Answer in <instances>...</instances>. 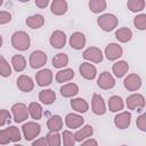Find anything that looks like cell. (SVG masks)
<instances>
[{
  "label": "cell",
  "mask_w": 146,
  "mask_h": 146,
  "mask_svg": "<svg viewBox=\"0 0 146 146\" xmlns=\"http://www.w3.org/2000/svg\"><path fill=\"white\" fill-rule=\"evenodd\" d=\"M39 100L42 104L50 105V104H52L56 100V95H55V92L51 89H44V90H41L40 91V94H39Z\"/></svg>",
  "instance_id": "cell-25"
},
{
  "label": "cell",
  "mask_w": 146,
  "mask_h": 146,
  "mask_svg": "<svg viewBox=\"0 0 146 146\" xmlns=\"http://www.w3.org/2000/svg\"><path fill=\"white\" fill-rule=\"evenodd\" d=\"M78 92H79V87L75 83H66L60 87V95L63 97H66V98L74 97Z\"/></svg>",
  "instance_id": "cell-23"
},
{
  "label": "cell",
  "mask_w": 146,
  "mask_h": 146,
  "mask_svg": "<svg viewBox=\"0 0 146 146\" xmlns=\"http://www.w3.org/2000/svg\"><path fill=\"white\" fill-rule=\"evenodd\" d=\"M84 123V119L75 113H70L66 115L65 117V124L70 128V129H78L80 128L82 124Z\"/></svg>",
  "instance_id": "cell-17"
},
{
  "label": "cell",
  "mask_w": 146,
  "mask_h": 146,
  "mask_svg": "<svg viewBox=\"0 0 146 146\" xmlns=\"http://www.w3.org/2000/svg\"><path fill=\"white\" fill-rule=\"evenodd\" d=\"M51 63H52V66H54V67H56V68H62V67H64V66L67 65V63H68V57H67L66 54L59 52V54L55 55V57L52 58Z\"/></svg>",
  "instance_id": "cell-33"
},
{
  "label": "cell",
  "mask_w": 146,
  "mask_h": 146,
  "mask_svg": "<svg viewBox=\"0 0 146 146\" xmlns=\"http://www.w3.org/2000/svg\"><path fill=\"white\" fill-rule=\"evenodd\" d=\"M11 112H13V116L15 122L19 123L23 122L27 119L29 116V111H27V106L23 103H16L11 106Z\"/></svg>",
  "instance_id": "cell-4"
},
{
  "label": "cell",
  "mask_w": 146,
  "mask_h": 146,
  "mask_svg": "<svg viewBox=\"0 0 146 146\" xmlns=\"http://www.w3.org/2000/svg\"><path fill=\"white\" fill-rule=\"evenodd\" d=\"M17 87L23 92H30L34 88V82L27 75H19L17 78Z\"/></svg>",
  "instance_id": "cell-16"
},
{
  "label": "cell",
  "mask_w": 146,
  "mask_h": 146,
  "mask_svg": "<svg viewBox=\"0 0 146 146\" xmlns=\"http://www.w3.org/2000/svg\"><path fill=\"white\" fill-rule=\"evenodd\" d=\"M35 81L36 84L40 87L49 86L52 82V72L48 68H42L35 74Z\"/></svg>",
  "instance_id": "cell-9"
},
{
  "label": "cell",
  "mask_w": 146,
  "mask_h": 146,
  "mask_svg": "<svg viewBox=\"0 0 146 146\" xmlns=\"http://www.w3.org/2000/svg\"><path fill=\"white\" fill-rule=\"evenodd\" d=\"M92 133H94V129H92V127L89 125V124H87V125L82 127L81 129H79V130L74 133L75 141H80V143H81L82 140H84V139L91 137Z\"/></svg>",
  "instance_id": "cell-22"
},
{
  "label": "cell",
  "mask_w": 146,
  "mask_h": 146,
  "mask_svg": "<svg viewBox=\"0 0 146 146\" xmlns=\"http://www.w3.org/2000/svg\"><path fill=\"white\" fill-rule=\"evenodd\" d=\"M10 141H11V138H10V135H9L8 129L0 130V144L1 145H7Z\"/></svg>",
  "instance_id": "cell-41"
},
{
  "label": "cell",
  "mask_w": 146,
  "mask_h": 146,
  "mask_svg": "<svg viewBox=\"0 0 146 146\" xmlns=\"http://www.w3.org/2000/svg\"><path fill=\"white\" fill-rule=\"evenodd\" d=\"M30 35L24 31H17L11 35V44L19 51H25L30 48Z\"/></svg>",
  "instance_id": "cell-1"
},
{
  "label": "cell",
  "mask_w": 146,
  "mask_h": 146,
  "mask_svg": "<svg viewBox=\"0 0 146 146\" xmlns=\"http://www.w3.org/2000/svg\"><path fill=\"white\" fill-rule=\"evenodd\" d=\"M67 7L68 6L65 0H52V2L50 5V10L54 15L60 16L67 11Z\"/></svg>",
  "instance_id": "cell-19"
},
{
  "label": "cell",
  "mask_w": 146,
  "mask_h": 146,
  "mask_svg": "<svg viewBox=\"0 0 146 146\" xmlns=\"http://www.w3.org/2000/svg\"><path fill=\"white\" fill-rule=\"evenodd\" d=\"M1 46H2V36L0 35V47H1Z\"/></svg>",
  "instance_id": "cell-47"
},
{
  "label": "cell",
  "mask_w": 146,
  "mask_h": 146,
  "mask_svg": "<svg viewBox=\"0 0 146 146\" xmlns=\"http://www.w3.org/2000/svg\"><path fill=\"white\" fill-rule=\"evenodd\" d=\"M71 106L78 113H86L89 110V105L83 98H73L71 100Z\"/></svg>",
  "instance_id": "cell-26"
},
{
  "label": "cell",
  "mask_w": 146,
  "mask_h": 146,
  "mask_svg": "<svg viewBox=\"0 0 146 146\" xmlns=\"http://www.w3.org/2000/svg\"><path fill=\"white\" fill-rule=\"evenodd\" d=\"M27 111H29V114L31 115V117L33 120H40L41 116H42V113H43L42 106L39 103H36V102H32L29 105Z\"/></svg>",
  "instance_id": "cell-28"
},
{
  "label": "cell",
  "mask_w": 146,
  "mask_h": 146,
  "mask_svg": "<svg viewBox=\"0 0 146 146\" xmlns=\"http://www.w3.org/2000/svg\"><path fill=\"white\" fill-rule=\"evenodd\" d=\"M11 65L16 72H22L26 67V60L23 55H14L11 58Z\"/></svg>",
  "instance_id": "cell-31"
},
{
  "label": "cell",
  "mask_w": 146,
  "mask_h": 146,
  "mask_svg": "<svg viewBox=\"0 0 146 146\" xmlns=\"http://www.w3.org/2000/svg\"><path fill=\"white\" fill-rule=\"evenodd\" d=\"M44 24V17L41 14H34L26 18V25L31 29H40Z\"/></svg>",
  "instance_id": "cell-20"
},
{
  "label": "cell",
  "mask_w": 146,
  "mask_h": 146,
  "mask_svg": "<svg viewBox=\"0 0 146 146\" xmlns=\"http://www.w3.org/2000/svg\"><path fill=\"white\" fill-rule=\"evenodd\" d=\"M7 129H8V131H9V135H10L11 141L17 143V141H19V140H21L22 136H21V131H19V129H18L17 127H15V125H10V127H8Z\"/></svg>",
  "instance_id": "cell-39"
},
{
  "label": "cell",
  "mask_w": 146,
  "mask_h": 146,
  "mask_svg": "<svg viewBox=\"0 0 146 146\" xmlns=\"http://www.w3.org/2000/svg\"><path fill=\"white\" fill-rule=\"evenodd\" d=\"M74 78V71L72 68H64L57 72L56 74V81L58 83H64Z\"/></svg>",
  "instance_id": "cell-27"
},
{
  "label": "cell",
  "mask_w": 146,
  "mask_h": 146,
  "mask_svg": "<svg viewBox=\"0 0 146 146\" xmlns=\"http://www.w3.org/2000/svg\"><path fill=\"white\" fill-rule=\"evenodd\" d=\"M84 44H86V36L83 33H81V32L72 33V35L70 36V46L73 49L80 50L84 47Z\"/></svg>",
  "instance_id": "cell-18"
},
{
  "label": "cell",
  "mask_w": 146,
  "mask_h": 146,
  "mask_svg": "<svg viewBox=\"0 0 146 146\" xmlns=\"http://www.w3.org/2000/svg\"><path fill=\"white\" fill-rule=\"evenodd\" d=\"M124 88L129 91H136L141 87V79L138 74H128L123 81Z\"/></svg>",
  "instance_id": "cell-8"
},
{
  "label": "cell",
  "mask_w": 146,
  "mask_h": 146,
  "mask_svg": "<svg viewBox=\"0 0 146 146\" xmlns=\"http://www.w3.org/2000/svg\"><path fill=\"white\" fill-rule=\"evenodd\" d=\"M136 124L141 131H146V113H143L137 117Z\"/></svg>",
  "instance_id": "cell-42"
},
{
  "label": "cell",
  "mask_w": 146,
  "mask_h": 146,
  "mask_svg": "<svg viewBox=\"0 0 146 146\" xmlns=\"http://www.w3.org/2000/svg\"><path fill=\"white\" fill-rule=\"evenodd\" d=\"M11 74V67L9 63L5 59V57L0 56V75L3 78H7Z\"/></svg>",
  "instance_id": "cell-36"
},
{
  "label": "cell",
  "mask_w": 146,
  "mask_h": 146,
  "mask_svg": "<svg viewBox=\"0 0 146 146\" xmlns=\"http://www.w3.org/2000/svg\"><path fill=\"white\" fill-rule=\"evenodd\" d=\"M123 54V49L117 43H110L105 48V56L108 60H116Z\"/></svg>",
  "instance_id": "cell-11"
},
{
  "label": "cell",
  "mask_w": 146,
  "mask_h": 146,
  "mask_svg": "<svg viewBox=\"0 0 146 146\" xmlns=\"http://www.w3.org/2000/svg\"><path fill=\"white\" fill-rule=\"evenodd\" d=\"M79 71H80L81 76L84 78L86 80H92V79H95V76L97 74V70H96L95 65H92L91 63H88V62L82 63L79 67Z\"/></svg>",
  "instance_id": "cell-13"
},
{
  "label": "cell",
  "mask_w": 146,
  "mask_h": 146,
  "mask_svg": "<svg viewBox=\"0 0 146 146\" xmlns=\"http://www.w3.org/2000/svg\"><path fill=\"white\" fill-rule=\"evenodd\" d=\"M128 70H129V65L125 60H119L115 64H113V67H112V71L116 78L124 76L127 74Z\"/></svg>",
  "instance_id": "cell-21"
},
{
  "label": "cell",
  "mask_w": 146,
  "mask_h": 146,
  "mask_svg": "<svg viewBox=\"0 0 146 146\" xmlns=\"http://www.w3.org/2000/svg\"><path fill=\"white\" fill-rule=\"evenodd\" d=\"M130 122H131V114L129 112H121L117 115H115V117H114L115 127L121 130L127 129L130 125Z\"/></svg>",
  "instance_id": "cell-15"
},
{
  "label": "cell",
  "mask_w": 146,
  "mask_h": 146,
  "mask_svg": "<svg viewBox=\"0 0 146 146\" xmlns=\"http://www.w3.org/2000/svg\"><path fill=\"white\" fill-rule=\"evenodd\" d=\"M49 146H59L62 144V137L58 131H49L46 136Z\"/></svg>",
  "instance_id": "cell-34"
},
{
  "label": "cell",
  "mask_w": 146,
  "mask_h": 146,
  "mask_svg": "<svg viewBox=\"0 0 146 146\" xmlns=\"http://www.w3.org/2000/svg\"><path fill=\"white\" fill-rule=\"evenodd\" d=\"M97 84L100 89H104V90H107V89H111L114 87L115 84V80L113 78V75L110 73V72H103L100 73L98 80H97Z\"/></svg>",
  "instance_id": "cell-12"
},
{
  "label": "cell",
  "mask_w": 146,
  "mask_h": 146,
  "mask_svg": "<svg viewBox=\"0 0 146 146\" xmlns=\"http://www.w3.org/2000/svg\"><path fill=\"white\" fill-rule=\"evenodd\" d=\"M82 143V145H94V146H97L98 145V143H97V140H95V139H87V140H82L81 141Z\"/></svg>",
  "instance_id": "cell-46"
},
{
  "label": "cell",
  "mask_w": 146,
  "mask_h": 146,
  "mask_svg": "<svg viewBox=\"0 0 146 146\" xmlns=\"http://www.w3.org/2000/svg\"><path fill=\"white\" fill-rule=\"evenodd\" d=\"M62 141H63L64 146H74V144H75L74 135L70 130H64L62 133Z\"/></svg>",
  "instance_id": "cell-37"
},
{
  "label": "cell",
  "mask_w": 146,
  "mask_h": 146,
  "mask_svg": "<svg viewBox=\"0 0 146 146\" xmlns=\"http://www.w3.org/2000/svg\"><path fill=\"white\" fill-rule=\"evenodd\" d=\"M124 103L120 96H112L108 99V108L111 112H119L123 110Z\"/></svg>",
  "instance_id": "cell-29"
},
{
  "label": "cell",
  "mask_w": 146,
  "mask_h": 146,
  "mask_svg": "<svg viewBox=\"0 0 146 146\" xmlns=\"http://www.w3.org/2000/svg\"><path fill=\"white\" fill-rule=\"evenodd\" d=\"M97 24L102 30L110 32L117 26V18L113 14H103L97 18Z\"/></svg>",
  "instance_id": "cell-2"
},
{
  "label": "cell",
  "mask_w": 146,
  "mask_h": 146,
  "mask_svg": "<svg viewBox=\"0 0 146 146\" xmlns=\"http://www.w3.org/2000/svg\"><path fill=\"white\" fill-rule=\"evenodd\" d=\"M11 121V115L7 110H0V127Z\"/></svg>",
  "instance_id": "cell-40"
},
{
  "label": "cell",
  "mask_w": 146,
  "mask_h": 146,
  "mask_svg": "<svg viewBox=\"0 0 146 146\" xmlns=\"http://www.w3.org/2000/svg\"><path fill=\"white\" fill-rule=\"evenodd\" d=\"M83 58L91 63H100L104 58L102 50L97 47H89L83 51Z\"/></svg>",
  "instance_id": "cell-7"
},
{
  "label": "cell",
  "mask_w": 146,
  "mask_h": 146,
  "mask_svg": "<svg viewBox=\"0 0 146 146\" xmlns=\"http://www.w3.org/2000/svg\"><path fill=\"white\" fill-rule=\"evenodd\" d=\"M115 38L119 42H122V43H125L128 41L131 40L132 38V31L128 27H120L119 30H116L115 32Z\"/></svg>",
  "instance_id": "cell-24"
},
{
  "label": "cell",
  "mask_w": 146,
  "mask_h": 146,
  "mask_svg": "<svg viewBox=\"0 0 146 146\" xmlns=\"http://www.w3.org/2000/svg\"><path fill=\"white\" fill-rule=\"evenodd\" d=\"M50 0H35V6L39 8H46L49 5Z\"/></svg>",
  "instance_id": "cell-45"
},
{
  "label": "cell",
  "mask_w": 146,
  "mask_h": 146,
  "mask_svg": "<svg viewBox=\"0 0 146 146\" xmlns=\"http://www.w3.org/2000/svg\"><path fill=\"white\" fill-rule=\"evenodd\" d=\"M127 7L130 11L138 13L145 8V0H128Z\"/></svg>",
  "instance_id": "cell-35"
},
{
  "label": "cell",
  "mask_w": 146,
  "mask_h": 146,
  "mask_svg": "<svg viewBox=\"0 0 146 146\" xmlns=\"http://www.w3.org/2000/svg\"><path fill=\"white\" fill-rule=\"evenodd\" d=\"M89 9L95 13V14H99L102 11H104L106 9V1L105 0H89Z\"/></svg>",
  "instance_id": "cell-32"
},
{
  "label": "cell",
  "mask_w": 146,
  "mask_h": 146,
  "mask_svg": "<svg viewBox=\"0 0 146 146\" xmlns=\"http://www.w3.org/2000/svg\"><path fill=\"white\" fill-rule=\"evenodd\" d=\"M18 1H19V2H29L30 0H18Z\"/></svg>",
  "instance_id": "cell-48"
},
{
  "label": "cell",
  "mask_w": 146,
  "mask_h": 146,
  "mask_svg": "<svg viewBox=\"0 0 146 146\" xmlns=\"http://www.w3.org/2000/svg\"><path fill=\"white\" fill-rule=\"evenodd\" d=\"M2 3H3V1H2V0H0V6H1Z\"/></svg>",
  "instance_id": "cell-49"
},
{
  "label": "cell",
  "mask_w": 146,
  "mask_h": 146,
  "mask_svg": "<svg viewBox=\"0 0 146 146\" xmlns=\"http://www.w3.org/2000/svg\"><path fill=\"white\" fill-rule=\"evenodd\" d=\"M49 42H50V44L54 48L60 49L66 43V34L63 31H60V30H56V31H54L51 33L50 39H49Z\"/></svg>",
  "instance_id": "cell-10"
},
{
  "label": "cell",
  "mask_w": 146,
  "mask_h": 146,
  "mask_svg": "<svg viewBox=\"0 0 146 146\" xmlns=\"http://www.w3.org/2000/svg\"><path fill=\"white\" fill-rule=\"evenodd\" d=\"M32 145H33V146H47V145H48V141H47L46 137H41V138L34 140V141L32 143Z\"/></svg>",
  "instance_id": "cell-44"
},
{
  "label": "cell",
  "mask_w": 146,
  "mask_h": 146,
  "mask_svg": "<svg viewBox=\"0 0 146 146\" xmlns=\"http://www.w3.org/2000/svg\"><path fill=\"white\" fill-rule=\"evenodd\" d=\"M133 25L136 26V29H138L140 31H144L146 29V15L145 14L137 15L133 18Z\"/></svg>",
  "instance_id": "cell-38"
},
{
  "label": "cell",
  "mask_w": 146,
  "mask_h": 146,
  "mask_svg": "<svg viewBox=\"0 0 146 146\" xmlns=\"http://www.w3.org/2000/svg\"><path fill=\"white\" fill-rule=\"evenodd\" d=\"M47 63V55L42 50H34L30 55V65L32 68H41Z\"/></svg>",
  "instance_id": "cell-6"
},
{
  "label": "cell",
  "mask_w": 146,
  "mask_h": 146,
  "mask_svg": "<svg viewBox=\"0 0 146 146\" xmlns=\"http://www.w3.org/2000/svg\"><path fill=\"white\" fill-rule=\"evenodd\" d=\"M91 108L92 112L96 115H103L106 112V106L104 103V99L100 95L98 94H94L92 96V102H91Z\"/></svg>",
  "instance_id": "cell-14"
},
{
  "label": "cell",
  "mask_w": 146,
  "mask_h": 146,
  "mask_svg": "<svg viewBox=\"0 0 146 146\" xmlns=\"http://www.w3.org/2000/svg\"><path fill=\"white\" fill-rule=\"evenodd\" d=\"M11 21V14L8 11H0V25L7 24Z\"/></svg>",
  "instance_id": "cell-43"
},
{
  "label": "cell",
  "mask_w": 146,
  "mask_h": 146,
  "mask_svg": "<svg viewBox=\"0 0 146 146\" xmlns=\"http://www.w3.org/2000/svg\"><path fill=\"white\" fill-rule=\"evenodd\" d=\"M47 127L49 131H59L63 128V120L59 115H52L47 121Z\"/></svg>",
  "instance_id": "cell-30"
},
{
  "label": "cell",
  "mask_w": 146,
  "mask_h": 146,
  "mask_svg": "<svg viewBox=\"0 0 146 146\" xmlns=\"http://www.w3.org/2000/svg\"><path fill=\"white\" fill-rule=\"evenodd\" d=\"M125 104H127L129 110L141 111L144 108V106H145V98L140 94H132L127 98Z\"/></svg>",
  "instance_id": "cell-5"
},
{
  "label": "cell",
  "mask_w": 146,
  "mask_h": 146,
  "mask_svg": "<svg viewBox=\"0 0 146 146\" xmlns=\"http://www.w3.org/2000/svg\"><path fill=\"white\" fill-rule=\"evenodd\" d=\"M22 131H23V136L25 138V140L30 141L33 140L34 138H36V136L40 133L41 131V125L36 122H26L23 124L22 127Z\"/></svg>",
  "instance_id": "cell-3"
}]
</instances>
